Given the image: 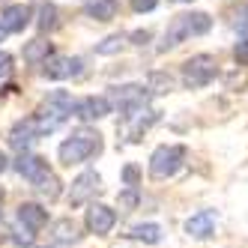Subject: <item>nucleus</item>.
Instances as JSON below:
<instances>
[{
    "instance_id": "1",
    "label": "nucleus",
    "mask_w": 248,
    "mask_h": 248,
    "mask_svg": "<svg viewBox=\"0 0 248 248\" xmlns=\"http://www.w3.org/2000/svg\"><path fill=\"white\" fill-rule=\"evenodd\" d=\"M72 111H75V99L69 93H63V90H54V93H48V99L39 105V111L30 114V117H33V123H36L39 138H42V135H51L54 129H60Z\"/></svg>"
},
{
    "instance_id": "2",
    "label": "nucleus",
    "mask_w": 248,
    "mask_h": 248,
    "mask_svg": "<svg viewBox=\"0 0 248 248\" xmlns=\"http://www.w3.org/2000/svg\"><path fill=\"white\" fill-rule=\"evenodd\" d=\"M209 27H212V18H209L206 12H180L168 24L158 51H170V48H176L180 42H186L188 36H203V33H209Z\"/></svg>"
},
{
    "instance_id": "3",
    "label": "nucleus",
    "mask_w": 248,
    "mask_h": 248,
    "mask_svg": "<svg viewBox=\"0 0 248 248\" xmlns=\"http://www.w3.org/2000/svg\"><path fill=\"white\" fill-rule=\"evenodd\" d=\"M99 153H102V135L96 129H78V132H72V138H66L63 144H60V150H57L60 162L69 165V168L81 165V162H87V158H93Z\"/></svg>"
},
{
    "instance_id": "4",
    "label": "nucleus",
    "mask_w": 248,
    "mask_h": 248,
    "mask_svg": "<svg viewBox=\"0 0 248 248\" xmlns=\"http://www.w3.org/2000/svg\"><path fill=\"white\" fill-rule=\"evenodd\" d=\"M186 162V147L183 144H165L150 155V176L153 180H168Z\"/></svg>"
},
{
    "instance_id": "5",
    "label": "nucleus",
    "mask_w": 248,
    "mask_h": 248,
    "mask_svg": "<svg viewBox=\"0 0 248 248\" xmlns=\"http://www.w3.org/2000/svg\"><path fill=\"white\" fill-rule=\"evenodd\" d=\"M216 75H218V63L212 54H194L183 66V84L188 90H201V87H206Z\"/></svg>"
},
{
    "instance_id": "6",
    "label": "nucleus",
    "mask_w": 248,
    "mask_h": 248,
    "mask_svg": "<svg viewBox=\"0 0 248 248\" xmlns=\"http://www.w3.org/2000/svg\"><path fill=\"white\" fill-rule=\"evenodd\" d=\"M114 102L120 105L123 111V117H132L135 111H140V108H147V99H150V90H144L140 84H123V87H114Z\"/></svg>"
},
{
    "instance_id": "7",
    "label": "nucleus",
    "mask_w": 248,
    "mask_h": 248,
    "mask_svg": "<svg viewBox=\"0 0 248 248\" xmlns=\"http://www.w3.org/2000/svg\"><path fill=\"white\" fill-rule=\"evenodd\" d=\"M81 60L78 57H66V54H51L45 63H42V75L51 78V81H63V78H72V75H81Z\"/></svg>"
},
{
    "instance_id": "8",
    "label": "nucleus",
    "mask_w": 248,
    "mask_h": 248,
    "mask_svg": "<svg viewBox=\"0 0 248 248\" xmlns=\"http://www.w3.org/2000/svg\"><path fill=\"white\" fill-rule=\"evenodd\" d=\"M84 224H87L90 233L105 236V233H111V227L117 224V212L105 203H90V209H87V216H84Z\"/></svg>"
},
{
    "instance_id": "9",
    "label": "nucleus",
    "mask_w": 248,
    "mask_h": 248,
    "mask_svg": "<svg viewBox=\"0 0 248 248\" xmlns=\"http://www.w3.org/2000/svg\"><path fill=\"white\" fill-rule=\"evenodd\" d=\"M99 188H102L99 173H96V170H84L78 180L72 183V191H69V203H72V206H81V203L90 201Z\"/></svg>"
},
{
    "instance_id": "10",
    "label": "nucleus",
    "mask_w": 248,
    "mask_h": 248,
    "mask_svg": "<svg viewBox=\"0 0 248 248\" xmlns=\"http://www.w3.org/2000/svg\"><path fill=\"white\" fill-rule=\"evenodd\" d=\"M81 123H90V120H102L111 114V99L108 96H87L81 102H75V111H72Z\"/></svg>"
},
{
    "instance_id": "11",
    "label": "nucleus",
    "mask_w": 248,
    "mask_h": 248,
    "mask_svg": "<svg viewBox=\"0 0 248 248\" xmlns=\"http://www.w3.org/2000/svg\"><path fill=\"white\" fill-rule=\"evenodd\" d=\"M33 21V9L27 3H12L0 12V27L6 33H24V27Z\"/></svg>"
},
{
    "instance_id": "12",
    "label": "nucleus",
    "mask_w": 248,
    "mask_h": 248,
    "mask_svg": "<svg viewBox=\"0 0 248 248\" xmlns=\"http://www.w3.org/2000/svg\"><path fill=\"white\" fill-rule=\"evenodd\" d=\"M15 170H18L24 180H30L33 186H36L42 176L51 173V168H48L45 158H42V155H30V153H21V155H18V162H15Z\"/></svg>"
},
{
    "instance_id": "13",
    "label": "nucleus",
    "mask_w": 248,
    "mask_h": 248,
    "mask_svg": "<svg viewBox=\"0 0 248 248\" xmlns=\"http://www.w3.org/2000/svg\"><path fill=\"white\" fill-rule=\"evenodd\" d=\"M186 233L191 239H209L212 233H216V212H212V209L194 212V216L186 221Z\"/></svg>"
},
{
    "instance_id": "14",
    "label": "nucleus",
    "mask_w": 248,
    "mask_h": 248,
    "mask_svg": "<svg viewBox=\"0 0 248 248\" xmlns=\"http://www.w3.org/2000/svg\"><path fill=\"white\" fill-rule=\"evenodd\" d=\"M36 138H39V129H36V123H33V117H27V120H18V123L12 126V132H9V144H12V150L24 153Z\"/></svg>"
},
{
    "instance_id": "15",
    "label": "nucleus",
    "mask_w": 248,
    "mask_h": 248,
    "mask_svg": "<svg viewBox=\"0 0 248 248\" xmlns=\"http://www.w3.org/2000/svg\"><path fill=\"white\" fill-rule=\"evenodd\" d=\"M51 54H54V45H51L48 39H42V36H36V39L24 42V63H30V66L45 63Z\"/></svg>"
},
{
    "instance_id": "16",
    "label": "nucleus",
    "mask_w": 248,
    "mask_h": 248,
    "mask_svg": "<svg viewBox=\"0 0 248 248\" xmlns=\"http://www.w3.org/2000/svg\"><path fill=\"white\" fill-rule=\"evenodd\" d=\"M117 0H84V15L93 21H111L117 15Z\"/></svg>"
},
{
    "instance_id": "17",
    "label": "nucleus",
    "mask_w": 248,
    "mask_h": 248,
    "mask_svg": "<svg viewBox=\"0 0 248 248\" xmlns=\"http://www.w3.org/2000/svg\"><path fill=\"white\" fill-rule=\"evenodd\" d=\"M18 221H24L27 227L33 230H42L48 224V212L39 206V203H21L18 206Z\"/></svg>"
},
{
    "instance_id": "18",
    "label": "nucleus",
    "mask_w": 248,
    "mask_h": 248,
    "mask_svg": "<svg viewBox=\"0 0 248 248\" xmlns=\"http://www.w3.org/2000/svg\"><path fill=\"white\" fill-rule=\"evenodd\" d=\"M51 236H54L60 245H72V242H78V239H81L78 224H75L72 218H57V221H54V227H51Z\"/></svg>"
},
{
    "instance_id": "19",
    "label": "nucleus",
    "mask_w": 248,
    "mask_h": 248,
    "mask_svg": "<svg viewBox=\"0 0 248 248\" xmlns=\"http://www.w3.org/2000/svg\"><path fill=\"white\" fill-rule=\"evenodd\" d=\"M60 21H57V6L51 3V0H42L39 3V18H36V27L42 30V33H51Z\"/></svg>"
},
{
    "instance_id": "20",
    "label": "nucleus",
    "mask_w": 248,
    "mask_h": 248,
    "mask_svg": "<svg viewBox=\"0 0 248 248\" xmlns=\"http://www.w3.org/2000/svg\"><path fill=\"white\" fill-rule=\"evenodd\" d=\"M129 236L138 239V242L155 245V242H162V227H158V224H135V227L129 230Z\"/></svg>"
},
{
    "instance_id": "21",
    "label": "nucleus",
    "mask_w": 248,
    "mask_h": 248,
    "mask_svg": "<svg viewBox=\"0 0 248 248\" xmlns=\"http://www.w3.org/2000/svg\"><path fill=\"white\" fill-rule=\"evenodd\" d=\"M147 90L155 93V96L170 93V90H173V78H170L168 72H150V78H147Z\"/></svg>"
},
{
    "instance_id": "22",
    "label": "nucleus",
    "mask_w": 248,
    "mask_h": 248,
    "mask_svg": "<svg viewBox=\"0 0 248 248\" xmlns=\"http://www.w3.org/2000/svg\"><path fill=\"white\" fill-rule=\"evenodd\" d=\"M36 188H39V191L45 194L48 201H57V198H60V180H57V173L51 170L48 176H42V180L36 183Z\"/></svg>"
},
{
    "instance_id": "23",
    "label": "nucleus",
    "mask_w": 248,
    "mask_h": 248,
    "mask_svg": "<svg viewBox=\"0 0 248 248\" xmlns=\"http://www.w3.org/2000/svg\"><path fill=\"white\" fill-rule=\"evenodd\" d=\"M12 242H15V245H24V248H30L33 242H36V230H33V227H27L24 221H18V224L12 227Z\"/></svg>"
},
{
    "instance_id": "24",
    "label": "nucleus",
    "mask_w": 248,
    "mask_h": 248,
    "mask_svg": "<svg viewBox=\"0 0 248 248\" xmlns=\"http://www.w3.org/2000/svg\"><path fill=\"white\" fill-rule=\"evenodd\" d=\"M123 45H126V36H120V33H117V36H108L105 42L96 45V54H117Z\"/></svg>"
},
{
    "instance_id": "25",
    "label": "nucleus",
    "mask_w": 248,
    "mask_h": 248,
    "mask_svg": "<svg viewBox=\"0 0 248 248\" xmlns=\"http://www.w3.org/2000/svg\"><path fill=\"white\" fill-rule=\"evenodd\" d=\"M117 201H120V209H126V212L135 209L138 201H140V198H138V186H129L126 191H120V198H117Z\"/></svg>"
},
{
    "instance_id": "26",
    "label": "nucleus",
    "mask_w": 248,
    "mask_h": 248,
    "mask_svg": "<svg viewBox=\"0 0 248 248\" xmlns=\"http://www.w3.org/2000/svg\"><path fill=\"white\" fill-rule=\"evenodd\" d=\"M233 57H236V63H239V66H248V39H239V42H236Z\"/></svg>"
},
{
    "instance_id": "27",
    "label": "nucleus",
    "mask_w": 248,
    "mask_h": 248,
    "mask_svg": "<svg viewBox=\"0 0 248 248\" xmlns=\"http://www.w3.org/2000/svg\"><path fill=\"white\" fill-rule=\"evenodd\" d=\"M123 180H126V186H138L140 183V170L135 165H126L123 168Z\"/></svg>"
},
{
    "instance_id": "28",
    "label": "nucleus",
    "mask_w": 248,
    "mask_h": 248,
    "mask_svg": "<svg viewBox=\"0 0 248 248\" xmlns=\"http://www.w3.org/2000/svg\"><path fill=\"white\" fill-rule=\"evenodd\" d=\"M158 6V0H132V9L135 12H153Z\"/></svg>"
},
{
    "instance_id": "29",
    "label": "nucleus",
    "mask_w": 248,
    "mask_h": 248,
    "mask_svg": "<svg viewBox=\"0 0 248 248\" xmlns=\"http://www.w3.org/2000/svg\"><path fill=\"white\" fill-rule=\"evenodd\" d=\"M129 39H132V45H147V42L153 39V33H150V30H135Z\"/></svg>"
},
{
    "instance_id": "30",
    "label": "nucleus",
    "mask_w": 248,
    "mask_h": 248,
    "mask_svg": "<svg viewBox=\"0 0 248 248\" xmlns=\"http://www.w3.org/2000/svg\"><path fill=\"white\" fill-rule=\"evenodd\" d=\"M12 72V57L9 54H0V78H6Z\"/></svg>"
},
{
    "instance_id": "31",
    "label": "nucleus",
    "mask_w": 248,
    "mask_h": 248,
    "mask_svg": "<svg viewBox=\"0 0 248 248\" xmlns=\"http://www.w3.org/2000/svg\"><path fill=\"white\" fill-rule=\"evenodd\" d=\"M6 168H9V158H6V153H3V150H0V173H3Z\"/></svg>"
},
{
    "instance_id": "32",
    "label": "nucleus",
    "mask_w": 248,
    "mask_h": 248,
    "mask_svg": "<svg viewBox=\"0 0 248 248\" xmlns=\"http://www.w3.org/2000/svg\"><path fill=\"white\" fill-rule=\"evenodd\" d=\"M3 39H6V30H3V27H0V42H3Z\"/></svg>"
},
{
    "instance_id": "33",
    "label": "nucleus",
    "mask_w": 248,
    "mask_h": 248,
    "mask_svg": "<svg viewBox=\"0 0 248 248\" xmlns=\"http://www.w3.org/2000/svg\"><path fill=\"white\" fill-rule=\"evenodd\" d=\"M0 206H3V188H0Z\"/></svg>"
},
{
    "instance_id": "34",
    "label": "nucleus",
    "mask_w": 248,
    "mask_h": 248,
    "mask_svg": "<svg viewBox=\"0 0 248 248\" xmlns=\"http://www.w3.org/2000/svg\"><path fill=\"white\" fill-rule=\"evenodd\" d=\"M183 3H191V0H183Z\"/></svg>"
}]
</instances>
